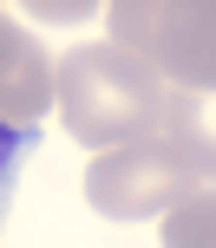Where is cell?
Returning <instances> with one entry per match:
<instances>
[{"mask_svg":"<svg viewBox=\"0 0 216 248\" xmlns=\"http://www.w3.org/2000/svg\"><path fill=\"white\" fill-rule=\"evenodd\" d=\"M59 118L79 144L105 150H125V144H144V137L164 131L170 118V98L177 92L151 72L131 46L118 39H85L59 59Z\"/></svg>","mask_w":216,"mask_h":248,"instance_id":"cell-1","label":"cell"},{"mask_svg":"<svg viewBox=\"0 0 216 248\" xmlns=\"http://www.w3.org/2000/svg\"><path fill=\"white\" fill-rule=\"evenodd\" d=\"M105 26L170 92H216V0H118Z\"/></svg>","mask_w":216,"mask_h":248,"instance_id":"cell-2","label":"cell"},{"mask_svg":"<svg viewBox=\"0 0 216 248\" xmlns=\"http://www.w3.org/2000/svg\"><path fill=\"white\" fill-rule=\"evenodd\" d=\"M203 189V176L164 144V137H144V144L105 150L85 163V202L112 222H144V216H170Z\"/></svg>","mask_w":216,"mask_h":248,"instance_id":"cell-3","label":"cell"},{"mask_svg":"<svg viewBox=\"0 0 216 248\" xmlns=\"http://www.w3.org/2000/svg\"><path fill=\"white\" fill-rule=\"evenodd\" d=\"M0 52H7V124L13 131H33L46 98H59V78H52L59 65H46L33 33H20L13 20H0Z\"/></svg>","mask_w":216,"mask_h":248,"instance_id":"cell-4","label":"cell"},{"mask_svg":"<svg viewBox=\"0 0 216 248\" xmlns=\"http://www.w3.org/2000/svg\"><path fill=\"white\" fill-rule=\"evenodd\" d=\"M157 137H164V144L177 150L203 183H216V92H203V98L177 92V98H170V118H164V131H157Z\"/></svg>","mask_w":216,"mask_h":248,"instance_id":"cell-5","label":"cell"},{"mask_svg":"<svg viewBox=\"0 0 216 248\" xmlns=\"http://www.w3.org/2000/svg\"><path fill=\"white\" fill-rule=\"evenodd\" d=\"M164 248H216V183H203L183 209L164 216Z\"/></svg>","mask_w":216,"mask_h":248,"instance_id":"cell-6","label":"cell"}]
</instances>
